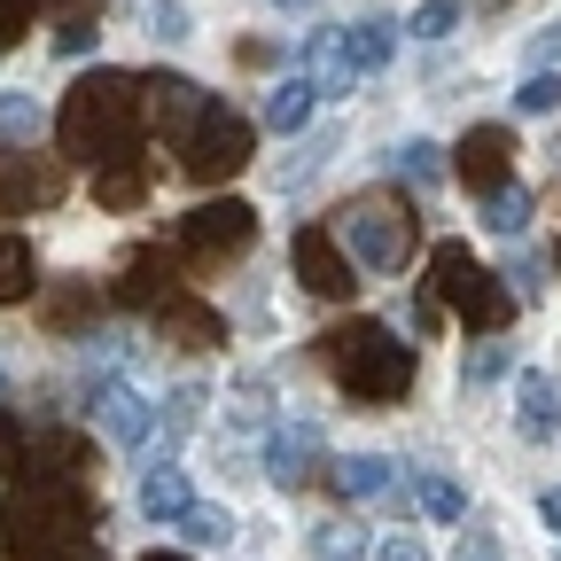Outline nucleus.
<instances>
[{"mask_svg": "<svg viewBox=\"0 0 561 561\" xmlns=\"http://www.w3.org/2000/svg\"><path fill=\"white\" fill-rule=\"evenodd\" d=\"M335 242L359 257V265H375V273H398V265L421 250V219H413V210H398V203H382V195H367V203L343 210Z\"/></svg>", "mask_w": 561, "mask_h": 561, "instance_id": "5", "label": "nucleus"}, {"mask_svg": "<svg viewBox=\"0 0 561 561\" xmlns=\"http://www.w3.org/2000/svg\"><path fill=\"white\" fill-rule=\"evenodd\" d=\"M553 55H561V24H546V32L530 39V62H553Z\"/></svg>", "mask_w": 561, "mask_h": 561, "instance_id": "44", "label": "nucleus"}, {"mask_svg": "<svg viewBox=\"0 0 561 561\" xmlns=\"http://www.w3.org/2000/svg\"><path fill=\"white\" fill-rule=\"evenodd\" d=\"M390 500H413L430 523H460V515H468V491H460V483H445V476H413V468L390 483Z\"/></svg>", "mask_w": 561, "mask_h": 561, "instance_id": "18", "label": "nucleus"}, {"mask_svg": "<svg viewBox=\"0 0 561 561\" xmlns=\"http://www.w3.org/2000/svg\"><path fill=\"white\" fill-rule=\"evenodd\" d=\"M453 561H507V553H500V538H491V530H468Z\"/></svg>", "mask_w": 561, "mask_h": 561, "instance_id": "40", "label": "nucleus"}, {"mask_svg": "<svg viewBox=\"0 0 561 561\" xmlns=\"http://www.w3.org/2000/svg\"><path fill=\"white\" fill-rule=\"evenodd\" d=\"M24 460V430H16V413L0 405V468H16Z\"/></svg>", "mask_w": 561, "mask_h": 561, "instance_id": "39", "label": "nucleus"}, {"mask_svg": "<svg viewBox=\"0 0 561 561\" xmlns=\"http://www.w3.org/2000/svg\"><path fill=\"white\" fill-rule=\"evenodd\" d=\"M320 561H359V538H351V530H328V538H320Z\"/></svg>", "mask_w": 561, "mask_h": 561, "instance_id": "42", "label": "nucleus"}, {"mask_svg": "<svg viewBox=\"0 0 561 561\" xmlns=\"http://www.w3.org/2000/svg\"><path fill=\"white\" fill-rule=\"evenodd\" d=\"M140 195H149V164H140V157H133V164L94 172V203H102V210H133Z\"/></svg>", "mask_w": 561, "mask_h": 561, "instance_id": "26", "label": "nucleus"}, {"mask_svg": "<svg viewBox=\"0 0 561 561\" xmlns=\"http://www.w3.org/2000/svg\"><path fill=\"white\" fill-rule=\"evenodd\" d=\"M16 561H102V538H70V546H47V553H16Z\"/></svg>", "mask_w": 561, "mask_h": 561, "instance_id": "38", "label": "nucleus"}, {"mask_svg": "<svg viewBox=\"0 0 561 561\" xmlns=\"http://www.w3.org/2000/svg\"><path fill=\"white\" fill-rule=\"evenodd\" d=\"M289 265H297V280L312 297H328V305H343L351 289H359V257H351L328 227H305L297 242H289Z\"/></svg>", "mask_w": 561, "mask_h": 561, "instance_id": "8", "label": "nucleus"}, {"mask_svg": "<svg viewBox=\"0 0 561 561\" xmlns=\"http://www.w3.org/2000/svg\"><path fill=\"white\" fill-rule=\"evenodd\" d=\"M515 430H523L530 445L561 437V382H553V375H523V390H515Z\"/></svg>", "mask_w": 561, "mask_h": 561, "instance_id": "16", "label": "nucleus"}, {"mask_svg": "<svg viewBox=\"0 0 561 561\" xmlns=\"http://www.w3.org/2000/svg\"><path fill=\"white\" fill-rule=\"evenodd\" d=\"M94 413H102V430H110L117 445H140V437H149V398H140L133 382H117V375L94 382Z\"/></svg>", "mask_w": 561, "mask_h": 561, "instance_id": "14", "label": "nucleus"}, {"mask_svg": "<svg viewBox=\"0 0 561 561\" xmlns=\"http://www.w3.org/2000/svg\"><path fill=\"white\" fill-rule=\"evenodd\" d=\"M312 102H320L312 79H273V87H265V125H273V133H297V125L312 117Z\"/></svg>", "mask_w": 561, "mask_h": 561, "instance_id": "25", "label": "nucleus"}, {"mask_svg": "<svg viewBox=\"0 0 561 561\" xmlns=\"http://www.w3.org/2000/svg\"><path fill=\"white\" fill-rule=\"evenodd\" d=\"M24 460H32L39 476L79 483V468H87V437H79V430H47V437H32V445H24Z\"/></svg>", "mask_w": 561, "mask_h": 561, "instance_id": "22", "label": "nucleus"}, {"mask_svg": "<svg viewBox=\"0 0 561 561\" xmlns=\"http://www.w3.org/2000/svg\"><path fill=\"white\" fill-rule=\"evenodd\" d=\"M157 335H164V343H180V351H210V343H227V320L180 289V297L157 312Z\"/></svg>", "mask_w": 561, "mask_h": 561, "instance_id": "15", "label": "nucleus"}, {"mask_svg": "<svg viewBox=\"0 0 561 561\" xmlns=\"http://www.w3.org/2000/svg\"><path fill=\"white\" fill-rule=\"evenodd\" d=\"M32 16H39V0H0V47H16L32 32Z\"/></svg>", "mask_w": 561, "mask_h": 561, "instance_id": "37", "label": "nucleus"}, {"mask_svg": "<svg viewBox=\"0 0 561 561\" xmlns=\"http://www.w3.org/2000/svg\"><path fill=\"white\" fill-rule=\"evenodd\" d=\"M94 39H102L94 16H62V24H55V55H94Z\"/></svg>", "mask_w": 561, "mask_h": 561, "instance_id": "33", "label": "nucleus"}, {"mask_svg": "<svg viewBox=\"0 0 561 561\" xmlns=\"http://www.w3.org/2000/svg\"><path fill=\"white\" fill-rule=\"evenodd\" d=\"M312 468H320V421H280L265 445V476L280 491H297V483H312Z\"/></svg>", "mask_w": 561, "mask_h": 561, "instance_id": "12", "label": "nucleus"}, {"mask_svg": "<svg viewBox=\"0 0 561 561\" xmlns=\"http://www.w3.org/2000/svg\"><path fill=\"white\" fill-rule=\"evenodd\" d=\"M250 149H257L250 117L219 102V110H210V117L187 133V149H180V172H187V180H203V187H219V180H234V172L250 164Z\"/></svg>", "mask_w": 561, "mask_h": 561, "instance_id": "6", "label": "nucleus"}, {"mask_svg": "<svg viewBox=\"0 0 561 561\" xmlns=\"http://www.w3.org/2000/svg\"><path fill=\"white\" fill-rule=\"evenodd\" d=\"M305 79L320 87V102H335V94H351V79H359V70H351V55H343V32H320L312 47H305Z\"/></svg>", "mask_w": 561, "mask_h": 561, "instance_id": "20", "label": "nucleus"}, {"mask_svg": "<svg viewBox=\"0 0 561 561\" xmlns=\"http://www.w3.org/2000/svg\"><path fill=\"white\" fill-rule=\"evenodd\" d=\"M320 359H328L335 390L359 398V405H390V398L413 390V343L390 335L382 320H343V328H328V335H320Z\"/></svg>", "mask_w": 561, "mask_h": 561, "instance_id": "2", "label": "nucleus"}, {"mask_svg": "<svg viewBox=\"0 0 561 561\" xmlns=\"http://www.w3.org/2000/svg\"><path fill=\"white\" fill-rule=\"evenodd\" d=\"M47 328H62V335H94V320H102V289H94V280H62V289H47Z\"/></svg>", "mask_w": 561, "mask_h": 561, "instance_id": "19", "label": "nucleus"}, {"mask_svg": "<svg viewBox=\"0 0 561 561\" xmlns=\"http://www.w3.org/2000/svg\"><path fill=\"white\" fill-rule=\"evenodd\" d=\"M515 172V133L507 125H468V140L453 149V180H468V195H500Z\"/></svg>", "mask_w": 561, "mask_h": 561, "instance_id": "11", "label": "nucleus"}, {"mask_svg": "<svg viewBox=\"0 0 561 561\" xmlns=\"http://www.w3.org/2000/svg\"><path fill=\"white\" fill-rule=\"evenodd\" d=\"M140 125H149V110H140V79H125V70H87V79L62 94V110H55L62 157H79L94 172L140 157Z\"/></svg>", "mask_w": 561, "mask_h": 561, "instance_id": "1", "label": "nucleus"}, {"mask_svg": "<svg viewBox=\"0 0 561 561\" xmlns=\"http://www.w3.org/2000/svg\"><path fill=\"white\" fill-rule=\"evenodd\" d=\"M515 110H523V117H546V110H561V79H553V70H530V79L515 87Z\"/></svg>", "mask_w": 561, "mask_h": 561, "instance_id": "32", "label": "nucleus"}, {"mask_svg": "<svg viewBox=\"0 0 561 561\" xmlns=\"http://www.w3.org/2000/svg\"><path fill=\"white\" fill-rule=\"evenodd\" d=\"M195 405H203V390H180V398H172V413H164V421H172V430H187V421H195Z\"/></svg>", "mask_w": 561, "mask_h": 561, "instance_id": "43", "label": "nucleus"}, {"mask_svg": "<svg viewBox=\"0 0 561 561\" xmlns=\"http://www.w3.org/2000/svg\"><path fill=\"white\" fill-rule=\"evenodd\" d=\"M62 187H70V172L55 157H32V149L0 157V219H32V210L62 203Z\"/></svg>", "mask_w": 561, "mask_h": 561, "instance_id": "10", "label": "nucleus"}, {"mask_svg": "<svg viewBox=\"0 0 561 561\" xmlns=\"http://www.w3.org/2000/svg\"><path fill=\"white\" fill-rule=\"evenodd\" d=\"M500 280H507V297L523 305V297H538V289H546V265H538V257H515V265H507Z\"/></svg>", "mask_w": 561, "mask_h": 561, "instance_id": "36", "label": "nucleus"}, {"mask_svg": "<svg viewBox=\"0 0 561 561\" xmlns=\"http://www.w3.org/2000/svg\"><path fill=\"white\" fill-rule=\"evenodd\" d=\"M250 242H257V210H250L242 195L195 203L187 219H180V250H187L195 265H227V257H242Z\"/></svg>", "mask_w": 561, "mask_h": 561, "instance_id": "7", "label": "nucleus"}, {"mask_svg": "<svg viewBox=\"0 0 561 561\" xmlns=\"http://www.w3.org/2000/svg\"><path fill=\"white\" fill-rule=\"evenodd\" d=\"M0 405H9V375H0Z\"/></svg>", "mask_w": 561, "mask_h": 561, "instance_id": "49", "label": "nucleus"}, {"mask_svg": "<svg viewBox=\"0 0 561 561\" xmlns=\"http://www.w3.org/2000/svg\"><path fill=\"white\" fill-rule=\"evenodd\" d=\"M0 538H9V561L16 553H47V546H70V538H94V500L87 483H62V476H32L0 500Z\"/></svg>", "mask_w": 561, "mask_h": 561, "instance_id": "3", "label": "nucleus"}, {"mask_svg": "<svg viewBox=\"0 0 561 561\" xmlns=\"http://www.w3.org/2000/svg\"><path fill=\"white\" fill-rule=\"evenodd\" d=\"M117 297H125L133 312H164V305L180 297V265H172L164 250H133V257H125V280H117Z\"/></svg>", "mask_w": 561, "mask_h": 561, "instance_id": "13", "label": "nucleus"}, {"mask_svg": "<svg viewBox=\"0 0 561 561\" xmlns=\"http://www.w3.org/2000/svg\"><path fill=\"white\" fill-rule=\"evenodd\" d=\"M39 140V102L32 94H0V149H32Z\"/></svg>", "mask_w": 561, "mask_h": 561, "instance_id": "28", "label": "nucleus"}, {"mask_svg": "<svg viewBox=\"0 0 561 561\" xmlns=\"http://www.w3.org/2000/svg\"><path fill=\"white\" fill-rule=\"evenodd\" d=\"M538 515H546V523L561 530V491H546V507H538Z\"/></svg>", "mask_w": 561, "mask_h": 561, "instance_id": "46", "label": "nucleus"}, {"mask_svg": "<svg viewBox=\"0 0 561 561\" xmlns=\"http://www.w3.org/2000/svg\"><path fill=\"white\" fill-rule=\"evenodd\" d=\"M140 110H149V125L172 140V149H187V133L219 110V102H210L195 79H180V70H157V79H140Z\"/></svg>", "mask_w": 561, "mask_h": 561, "instance_id": "9", "label": "nucleus"}, {"mask_svg": "<svg viewBox=\"0 0 561 561\" xmlns=\"http://www.w3.org/2000/svg\"><path fill=\"white\" fill-rule=\"evenodd\" d=\"M390 172H398V180H413V187H437L453 164H445V149H437V140H405V149L390 157Z\"/></svg>", "mask_w": 561, "mask_h": 561, "instance_id": "27", "label": "nucleus"}, {"mask_svg": "<svg viewBox=\"0 0 561 561\" xmlns=\"http://www.w3.org/2000/svg\"><path fill=\"white\" fill-rule=\"evenodd\" d=\"M39 9H55V16H102V0H39Z\"/></svg>", "mask_w": 561, "mask_h": 561, "instance_id": "45", "label": "nucleus"}, {"mask_svg": "<svg viewBox=\"0 0 561 561\" xmlns=\"http://www.w3.org/2000/svg\"><path fill=\"white\" fill-rule=\"evenodd\" d=\"M140 561H180V553H140Z\"/></svg>", "mask_w": 561, "mask_h": 561, "instance_id": "48", "label": "nucleus"}, {"mask_svg": "<svg viewBox=\"0 0 561 561\" xmlns=\"http://www.w3.org/2000/svg\"><path fill=\"white\" fill-rule=\"evenodd\" d=\"M273 9H312V0H273Z\"/></svg>", "mask_w": 561, "mask_h": 561, "instance_id": "47", "label": "nucleus"}, {"mask_svg": "<svg viewBox=\"0 0 561 561\" xmlns=\"http://www.w3.org/2000/svg\"><path fill=\"white\" fill-rule=\"evenodd\" d=\"M180 538H187V546H227V538H234V515H227V507H187V515H180Z\"/></svg>", "mask_w": 561, "mask_h": 561, "instance_id": "29", "label": "nucleus"}, {"mask_svg": "<svg viewBox=\"0 0 561 561\" xmlns=\"http://www.w3.org/2000/svg\"><path fill=\"white\" fill-rule=\"evenodd\" d=\"M375 561H430V546H421L413 530H398V538H382V553Z\"/></svg>", "mask_w": 561, "mask_h": 561, "instance_id": "41", "label": "nucleus"}, {"mask_svg": "<svg viewBox=\"0 0 561 561\" xmlns=\"http://www.w3.org/2000/svg\"><path fill=\"white\" fill-rule=\"evenodd\" d=\"M328 483H335V500H390L398 468L382 453H351V460H328Z\"/></svg>", "mask_w": 561, "mask_h": 561, "instance_id": "17", "label": "nucleus"}, {"mask_svg": "<svg viewBox=\"0 0 561 561\" xmlns=\"http://www.w3.org/2000/svg\"><path fill=\"white\" fill-rule=\"evenodd\" d=\"M500 375H507V343H491V335H483V343L468 351V382H500Z\"/></svg>", "mask_w": 561, "mask_h": 561, "instance_id": "34", "label": "nucleus"}, {"mask_svg": "<svg viewBox=\"0 0 561 561\" xmlns=\"http://www.w3.org/2000/svg\"><path fill=\"white\" fill-rule=\"evenodd\" d=\"M335 32H343V24H335ZM343 55H351V70L367 79V70H382V62L398 55V24H390V16H367V24H351V32H343Z\"/></svg>", "mask_w": 561, "mask_h": 561, "instance_id": "21", "label": "nucleus"}, {"mask_svg": "<svg viewBox=\"0 0 561 561\" xmlns=\"http://www.w3.org/2000/svg\"><path fill=\"white\" fill-rule=\"evenodd\" d=\"M149 39H164V47L187 39V9H180V0H157V9H149Z\"/></svg>", "mask_w": 561, "mask_h": 561, "instance_id": "35", "label": "nucleus"}, {"mask_svg": "<svg viewBox=\"0 0 561 561\" xmlns=\"http://www.w3.org/2000/svg\"><path fill=\"white\" fill-rule=\"evenodd\" d=\"M195 500H187V476L180 468H149V476H140V515H149V523H180Z\"/></svg>", "mask_w": 561, "mask_h": 561, "instance_id": "23", "label": "nucleus"}, {"mask_svg": "<svg viewBox=\"0 0 561 561\" xmlns=\"http://www.w3.org/2000/svg\"><path fill=\"white\" fill-rule=\"evenodd\" d=\"M430 297L453 305L476 335H500V328L515 320V297L500 289V273H483V265L468 257V242H437V257H430Z\"/></svg>", "mask_w": 561, "mask_h": 561, "instance_id": "4", "label": "nucleus"}, {"mask_svg": "<svg viewBox=\"0 0 561 561\" xmlns=\"http://www.w3.org/2000/svg\"><path fill=\"white\" fill-rule=\"evenodd\" d=\"M39 289V257L24 234H0V305H24Z\"/></svg>", "mask_w": 561, "mask_h": 561, "instance_id": "24", "label": "nucleus"}, {"mask_svg": "<svg viewBox=\"0 0 561 561\" xmlns=\"http://www.w3.org/2000/svg\"><path fill=\"white\" fill-rule=\"evenodd\" d=\"M405 32L413 39H453L460 32V9H453V0H421V9L405 16Z\"/></svg>", "mask_w": 561, "mask_h": 561, "instance_id": "31", "label": "nucleus"}, {"mask_svg": "<svg viewBox=\"0 0 561 561\" xmlns=\"http://www.w3.org/2000/svg\"><path fill=\"white\" fill-rule=\"evenodd\" d=\"M483 227H491V234H523V227H530V195H523V187H500V195L483 203Z\"/></svg>", "mask_w": 561, "mask_h": 561, "instance_id": "30", "label": "nucleus"}]
</instances>
